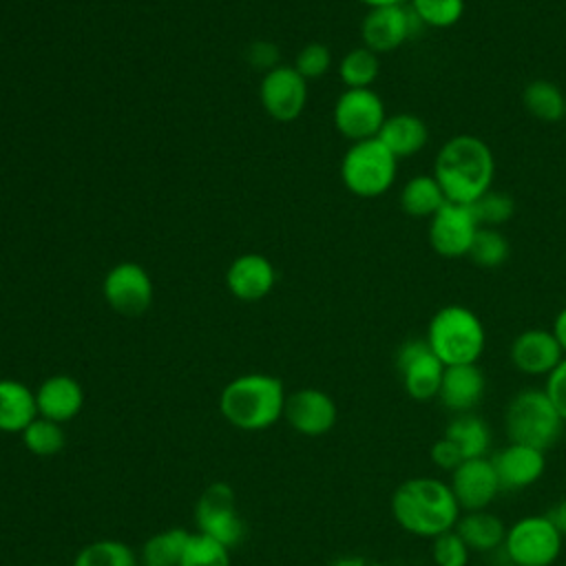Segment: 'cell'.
<instances>
[{
	"instance_id": "obj_1",
	"label": "cell",
	"mask_w": 566,
	"mask_h": 566,
	"mask_svg": "<svg viewBox=\"0 0 566 566\" xmlns=\"http://www.w3.org/2000/svg\"><path fill=\"white\" fill-rule=\"evenodd\" d=\"M449 203L471 206L493 186L495 159L475 135H455L442 144L431 172Z\"/></svg>"
},
{
	"instance_id": "obj_2",
	"label": "cell",
	"mask_w": 566,
	"mask_h": 566,
	"mask_svg": "<svg viewBox=\"0 0 566 566\" xmlns=\"http://www.w3.org/2000/svg\"><path fill=\"white\" fill-rule=\"evenodd\" d=\"M396 522L420 537H438L460 520V504L449 484L436 478H411L391 497Z\"/></svg>"
},
{
	"instance_id": "obj_3",
	"label": "cell",
	"mask_w": 566,
	"mask_h": 566,
	"mask_svg": "<svg viewBox=\"0 0 566 566\" xmlns=\"http://www.w3.org/2000/svg\"><path fill=\"white\" fill-rule=\"evenodd\" d=\"M285 398L279 378L270 374H243L221 389L219 409L232 427L263 431L283 416Z\"/></svg>"
},
{
	"instance_id": "obj_4",
	"label": "cell",
	"mask_w": 566,
	"mask_h": 566,
	"mask_svg": "<svg viewBox=\"0 0 566 566\" xmlns=\"http://www.w3.org/2000/svg\"><path fill=\"white\" fill-rule=\"evenodd\" d=\"M424 340L442 365L451 367L478 363L484 352L486 334L473 310L464 305H444L431 316Z\"/></svg>"
},
{
	"instance_id": "obj_5",
	"label": "cell",
	"mask_w": 566,
	"mask_h": 566,
	"mask_svg": "<svg viewBox=\"0 0 566 566\" xmlns=\"http://www.w3.org/2000/svg\"><path fill=\"white\" fill-rule=\"evenodd\" d=\"M504 427L511 442L546 451L559 440L564 418L544 389H524L509 402Z\"/></svg>"
},
{
	"instance_id": "obj_6",
	"label": "cell",
	"mask_w": 566,
	"mask_h": 566,
	"mask_svg": "<svg viewBox=\"0 0 566 566\" xmlns=\"http://www.w3.org/2000/svg\"><path fill=\"white\" fill-rule=\"evenodd\" d=\"M396 172L398 159L378 137L354 142L340 161V179L345 188L365 199L387 192L396 181Z\"/></svg>"
},
{
	"instance_id": "obj_7",
	"label": "cell",
	"mask_w": 566,
	"mask_h": 566,
	"mask_svg": "<svg viewBox=\"0 0 566 566\" xmlns=\"http://www.w3.org/2000/svg\"><path fill=\"white\" fill-rule=\"evenodd\" d=\"M562 537L548 515H531L506 531L504 548L515 566H551L562 551Z\"/></svg>"
},
{
	"instance_id": "obj_8",
	"label": "cell",
	"mask_w": 566,
	"mask_h": 566,
	"mask_svg": "<svg viewBox=\"0 0 566 566\" xmlns=\"http://www.w3.org/2000/svg\"><path fill=\"white\" fill-rule=\"evenodd\" d=\"M195 524L197 533H203L223 546H237L245 535V524L237 509L234 491L223 484H210L197 500L195 506Z\"/></svg>"
},
{
	"instance_id": "obj_9",
	"label": "cell",
	"mask_w": 566,
	"mask_h": 566,
	"mask_svg": "<svg viewBox=\"0 0 566 566\" xmlns=\"http://www.w3.org/2000/svg\"><path fill=\"white\" fill-rule=\"evenodd\" d=\"M385 119V104L374 88H345L334 104V126L352 144L378 137Z\"/></svg>"
},
{
	"instance_id": "obj_10",
	"label": "cell",
	"mask_w": 566,
	"mask_h": 566,
	"mask_svg": "<svg viewBox=\"0 0 566 566\" xmlns=\"http://www.w3.org/2000/svg\"><path fill=\"white\" fill-rule=\"evenodd\" d=\"M102 292L108 307L122 316H139L153 303L150 274L133 261H122L111 268L104 276Z\"/></svg>"
},
{
	"instance_id": "obj_11",
	"label": "cell",
	"mask_w": 566,
	"mask_h": 566,
	"mask_svg": "<svg viewBox=\"0 0 566 566\" xmlns=\"http://www.w3.org/2000/svg\"><path fill=\"white\" fill-rule=\"evenodd\" d=\"M396 367L402 378L405 391L416 400H429L438 396L444 365L433 354L424 338H413L400 345L396 354Z\"/></svg>"
},
{
	"instance_id": "obj_12",
	"label": "cell",
	"mask_w": 566,
	"mask_h": 566,
	"mask_svg": "<svg viewBox=\"0 0 566 566\" xmlns=\"http://www.w3.org/2000/svg\"><path fill=\"white\" fill-rule=\"evenodd\" d=\"M259 99L272 119L292 122L305 108L307 80L294 66L279 64L272 71H265L259 86Z\"/></svg>"
},
{
	"instance_id": "obj_13",
	"label": "cell",
	"mask_w": 566,
	"mask_h": 566,
	"mask_svg": "<svg viewBox=\"0 0 566 566\" xmlns=\"http://www.w3.org/2000/svg\"><path fill=\"white\" fill-rule=\"evenodd\" d=\"M422 27L407 4L369 9L360 24L363 46L374 53H389L402 46Z\"/></svg>"
},
{
	"instance_id": "obj_14",
	"label": "cell",
	"mask_w": 566,
	"mask_h": 566,
	"mask_svg": "<svg viewBox=\"0 0 566 566\" xmlns=\"http://www.w3.org/2000/svg\"><path fill=\"white\" fill-rule=\"evenodd\" d=\"M478 228L480 226L475 223L469 206L447 201L429 219V243L433 252L444 259L467 256Z\"/></svg>"
},
{
	"instance_id": "obj_15",
	"label": "cell",
	"mask_w": 566,
	"mask_h": 566,
	"mask_svg": "<svg viewBox=\"0 0 566 566\" xmlns=\"http://www.w3.org/2000/svg\"><path fill=\"white\" fill-rule=\"evenodd\" d=\"M283 416L303 436H323L336 424V402L323 389L303 387L285 398Z\"/></svg>"
},
{
	"instance_id": "obj_16",
	"label": "cell",
	"mask_w": 566,
	"mask_h": 566,
	"mask_svg": "<svg viewBox=\"0 0 566 566\" xmlns=\"http://www.w3.org/2000/svg\"><path fill=\"white\" fill-rule=\"evenodd\" d=\"M449 486L458 504L467 511H482L495 500L500 491L493 462L486 458H471L455 467Z\"/></svg>"
},
{
	"instance_id": "obj_17",
	"label": "cell",
	"mask_w": 566,
	"mask_h": 566,
	"mask_svg": "<svg viewBox=\"0 0 566 566\" xmlns=\"http://www.w3.org/2000/svg\"><path fill=\"white\" fill-rule=\"evenodd\" d=\"M564 358L559 343L555 340L553 332L533 327L517 334L511 343V360L522 374L539 376L551 374Z\"/></svg>"
},
{
	"instance_id": "obj_18",
	"label": "cell",
	"mask_w": 566,
	"mask_h": 566,
	"mask_svg": "<svg viewBox=\"0 0 566 566\" xmlns=\"http://www.w3.org/2000/svg\"><path fill=\"white\" fill-rule=\"evenodd\" d=\"M491 462H493L500 489L504 491H517L537 482L546 467L544 451L526 444H515V442L500 449L491 458Z\"/></svg>"
},
{
	"instance_id": "obj_19",
	"label": "cell",
	"mask_w": 566,
	"mask_h": 566,
	"mask_svg": "<svg viewBox=\"0 0 566 566\" xmlns=\"http://www.w3.org/2000/svg\"><path fill=\"white\" fill-rule=\"evenodd\" d=\"M276 283V270L263 254H241L237 256L228 272H226V285L232 292V296L241 301H259L272 292Z\"/></svg>"
},
{
	"instance_id": "obj_20",
	"label": "cell",
	"mask_w": 566,
	"mask_h": 566,
	"mask_svg": "<svg viewBox=\"0 0 566 566\" xmlns=\"http://www.w3.org/2000/svg\"><path fill=\"white\" fill-rule=\"evenodd\" d=\"M484 389H486V380H484L482 369L475 363L451 365V367H444L442 382H440L436 398L447 409L467 413L475 405H480V400L484 398Z\"/></svg>"
},
{
	"instance_id": "obj_21",
	"label": "cell",
	"mask_w": 566,
	"mask_h": 566,
	"mask_svg": "<svg viewBox=\"0 0 566 566\" xmlns=\"http://www.w3.org/2000/svg\"><path fill=\"white\" fill-rule=\"evenodd\" d=\"M35 405H38V416L62 424L82 411L84 389L73 376L55 374V376H49L38 387Z\"/></svg>"
},
{
	"instance_id": "obj_22",
	"label": "cell",
	"mask_w": 566,
	"mask_h": 566,
	"mask_svg": "<svg viewBox=\"0 0 566 566\" xmlns=\"http://www.w3.org/2000/svg\"><path fill=\"white\" fill-rule=\"evenodd\" d=\"M378 139L394 153L396 159L418 155L429 142V128L422 117L413 113H394L387 115L380 126Z\"/></svg>"
},
{
	"instance_id": "obj_23",
	"label": "cell",
	"mask_w": 566,
	"mask_h": 566,
	"mask_svg": "<svg viewBox=\"0 0 566 566\" xmlns=\"http://www.w3.org/2000/svg\"><path fill=\"white\" fill-rule=\"evenodd\" d=\"M35 418V391L20 380L0 378V431L22 433Z\"/></svg>"
},
{
	"instance_id": "obj_24",
	"label": "cell",
	"mask_w": 566,
	"mask_h": 566,
	"mask_svg": "<svg viewBox=\"0 0 566 566\" xmlns=\"http://www.w3.org/2000/svg\"><path fill=\"white\" fill-rule=\"evenodd\" d=\"M447 203L433 175H416L400 190V208L416 219H431Z\"/></svg>"
},
{
	"instance_id": "obj_25",
	"label": "cell",
	"mask_w": 566,
	"mask_h": 566,
	"mask_svg": "<svg viewBox=\"0 0 566 566\" xmlns=\"http://www.w3.org/2000/svg\"><path fill=\"white\" fill-rule=\"evenodd\" d=\"M455 533L469 548L482 553L497 548L506 537L504 524L495 515L484 511H471L464 517H460L455 524Z\"/></svg>"
},
{
	"instance_id": "obj_26",
	"label": "cell",
	"mask_w": 566,
	"mask_h": 566,
	"mask_svg": "<svg viewBox=\"0 0 566 566\" xmlns=\"http://www.w3.org/2000/svg\"><path fill=\"white\" fill-rule=\"evenodd\" d=\"M524 108L539 122H559L566 117V95L548 80H533L522 93Z\"/></svg>"
},
{
	"instance_id": "obj_27",
	"label": "cell",
	"mask_w": 566,
	"mask_h": 566,
	"mask_svg": "<svg viewBox=\"0 0 566 566\" xmlns=\"http://www.w3.org/2000/svg\"><path fill=\"white\" fill-rule=\"evenodd\" d=\"M444 438L458 449L462 460H471V458H484L491 442V431L482 418L464 413L447 427Z\"/></svg>"
},
{
	"instance_id": "obj_28",
	"label": "cell",
	"mask_w": 566,
	"mask_h": 566,
	"mask_svg": "<svg viewBox=\"0 0 566 566\" xmlns=\"http://www.w3.org/2000/svg\"><path fill=\"white\" fill-rule=\"evenodd\" d=\"M190 533L184 528H168L155 533L144 542L139 562L142 566H179Z\"/></svg>"
},
{
	"instance_id": "obj_29",
	"label": "cell",
	"mask_w": 566,
	"mask_h": 566,
	"mask_svg": "<svg viewBox=\"0 0 566 566\" xmlns=\"http://www.w3.org/2000/svg\"><path fill=\"white\" fill-rule=\"evenodd\" d=\"M378 73V53L367 46H356L347 51L338 62V75L347 88H371Z\"/></svg>"
},
{
	"instance_id": "obj_30",
	"label": "cell",
	"mask_w": 566,
	"mask_h": 566,
	"mask_svg": "<svg viewBox=\"0 0 566 566\" xmlns=\"http://www.w3.org/2000/svg\"><path fill=\"white\" fill-rule=\"evenodd\" d=\"M73 566H137V557L126 542L95 539L80 548Z\"/></svg>"
},
{
	"instance_id": "obj_31",
	"label": "cell",
	"mask_w": 566,
	"mask_h": 566,
	"mask_svg": "<svg viewBox=\"0 0 566 566\" xmlns=\"http://www.w3.org/2000/svg\"><path fill=\"white\" fill-rule=\"evenodd\" d=\"M509 254L511 243L497 228H478L467 256L480 268H500Z\"/></svg>"
},
{
	"instance_id": "obj_32",
	"label": "cell",
	"mask_w": 566,
	"mask_h": 566,
	"mask_svg": "<svg viewBox=\"0 0 566 566\" xmlns=\"http://www.w3.org/2000/svg\"><path fill=\"white\" fill-rule=\"evenodd\" d=\"M20 436H22L24 447L31 453L42 455V458L55 455L57 451H62V447L66 442V433H64L62 424L55 420L42 418V416H38Z\"/></svg>"
},
{
	"instance_id": "obj_33",
	"label": "cell",
	"mask_w": 566,
	"mask_h": 566,
	"mask_svg": "<svg viewBox=\"0 0 566 566\" xmlns=\"http://www.w3.org/2000/svg\"><path fill=\"white\" fill-rule=\"evenodd\" d=\"M407 7L422 27L449 29L464 13V0H409Z\"/></svg>"
},
{
	"instance_id": "obj_34",
	"label": "cell",
	"mask_w": 566,
	"mask_h": 566,
	"mask_svg": "<svg viewBox=\"0 0 566 566\" xmlns=\"http://www.w3.org/2000/svg\"><path fill=\"white\" fill-rule=\"evenodd\" d=\"M469 208L480 228H500L513 217L515 201L511 195L491 188L480 199H475Z\"/></svg>"
},
{
	"instance_id": "obj_35",
	"label": "cell",
	"mask_w": 566,
	"mask_h": 566,
	"mask_svg": "<svg viewBox=\"0 0 566 566\" xmlns=\"http://www.w3.org/2000/svg\"><path fill=\"white\" fill-rule=\"evenodd\" d=\"M179 566H230V548L203 533H190Z\"/></svg>"
},
{
	"instance_id": "obj_36",
	"label": "cell",
	"mask_w": 566,
	"mask_h": 566,
	"mask_svg": "<svg viewBox=\"0 0 566 566\" xmlns=\"http://www.w3.org/2000/svg\"><path fill=\"white\" fill-rule=\"evenodd\" d=\"M329 64H332L329 49L321 42H310L298 51L294 69L310 82L325 75L329 71Z\"/></svg>"
},
{
	"instance_id": "obj_37",
	"label": "cell",
	"mask_w": 566,
	"mask_h": 566,
	"mask_svg": "<svg viewBox=\"0 0 566 566\" xmlns=\"http://www.w3.org/2000/svg\"><path fill=\"white\" fill-rule=\"evenodd\" d=\"M433 562L436 566H467L469 559V546L462 542V537L453 531H447L438 537H433Z\"/></svg>"
},
{
	"instance_id": "obj_38",
	"label": "cell",
	"mask_w": 566,
	"mask_h": 566,
	"mask_svg": "<svg viewBox=\"0 0 566 566\" xmlns=\"http://www.w3.org/2000/svg\"><path fill=\"white\" fill-rule=\"evenodd\" d=\"M548 398L553 400L555 409L559 411V416L564 418L566 422V356L562 358V363L548 374L546 378V389Z\"/></svg>"
},
{
	"instance_id": "obj_39",
	"label": "cell",
	"mask_w": 566,
	"mask_h": 566,
	"mask_svg": "<svg viewBox=\"0 0 566 566\" xmlns=\"http://www.w3.org/2000/svg\"><path fill=\"white\" fill-rule=\"evenodd\" d=\"M279 60V49L272 42H252L248 49V62L256 69H268L272 71Z\"/></svg>"
},
{
	"instance_id": "obj_40",
	"label": "cell",
	"mask_w": 566,
	"mask_h": 566,
	"mask_svg": "<svg viewBox=\"0 0 566 566\" xmlns=\"http://www.w3.org/2000/svg\"><path fill=\"white\" fill-rule=\"evenodd\" d=\"M431 460H433L436 467L449 469V471H453L455 467H460V464L464 462L462 455L458 453V449H455L447 438L438 440V442L431 447Z\"/></svg>"
},
{
	"instance_id": "obj_41",
	"label": "cell",
	"mask_w": 566,
	"mask_h": 566,
	"mask_svg": "<svg viewBox=\"0 0 566 566\" xmlns=\"http://www.w3.org/2000/svg\"><path fill=\"white\" fill-rule=\"evenodd\" d=\"M551 332H553L555 340L559 343V347H562V352H564V356H566V307H562V310L557 312Z\"/></svg>"
},
{
	"instance_id": "obj_42",
	"label": "cell",
	"mask_w": 566,
	"mask_h": 566,
	"mask_svg": "<svg viewBox=\"0 0 566 566\" xmlns=\"http://www.w3.org/2000/svg\"><path fill=\"white\" fill-rule=\"evenodd\" d=\"M546 515H548V520L557 526V531H559L562 535H566V497H564L562 502H557Z\"/></svg>"
},
{
	"instance_id": "obj_43",
	"label": "cell",
	"mask_w": 566,
	"mask_h": 566,
	"mask_svg": "<svg viewBox=\"0 0 566 566\" xmlns=\"http://www.w3.org/2000/svg\"><path fill=\"white\" fill-rule=\"evenodd\" d=\"M363 4H367L369 9H376V7H396V4H407L409 0H360Z\"/></svg>"
},
{
	"instance_id": "obj_44",
	"label": "cell",
	"mask_w": 566,
	"mask_h": 566,
	"mask_svg": "<svg viewBox=\"0 0 566 566\" xmlns=\"http://www.w3.org/2000/svg\"><path fill=\"white\" fill-rule=\"evenodd\" d=\"M332 566H365V562L360 557H343V559L334 562Z\"/></svg>"
}]
</instances>
